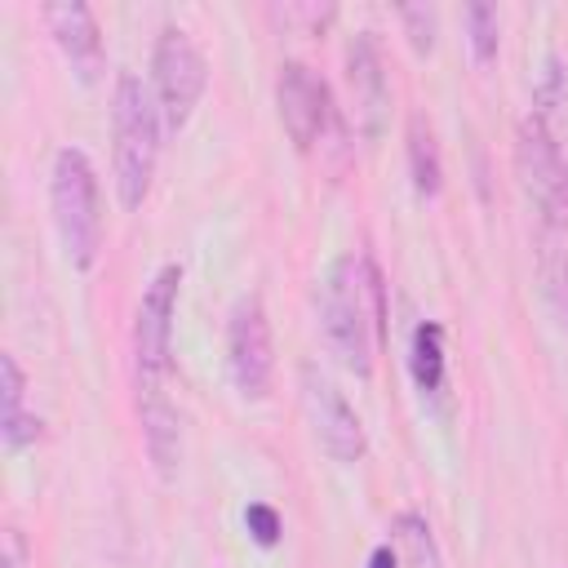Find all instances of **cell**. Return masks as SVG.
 <instances>
[{
	"label": "cell",
	"instance_id": "44dd1931",
	"mask_svg": "<svg viewBox=\"0 0 568 568\" xmlns=\"http://www.w3.org/2000/svg\"><path fill=\"white\" fill-rule=\"evenodd\" d=\"M368 568H399V550H395V541H382V546H373V555H368Z\"/></svg>",
	"mask_w": 568,
	"mask_h": 568
},
{
	"label": "cell",
	"instance_id": "9a60e30c",
	"mask_svg": "<svg viewBox=\"0 0 568 568\" xmlns=\"http://www.w3.org/2000/svg\"><path fill=\"white\" fill-rule=\"evenodd\" d=\"M408 373H413V382H417L422 395H439V390H444V373H448L444 324L422 320V324L413 328V342H408Z\"/></svg>",
	"mask_w": 568,
	"mask_h": 568
},
{
	"label": "cell",
	"instance_id": "7c38bea8",
	"mask_svg": "<svg viewBox=\"0 0 568 568\" xmlns=\"http://www.w3.org/2000/svg\"><path fill=\"white\" fill-rule=\"evenodd\" d=\"M138 417H142V439H146V453H151L160 479H173L178 475V462H182L178 408L169 404L164 390H138Z\"/></svg>",
	"mask_w": 568,
	"mask_h": 568
},
{
	"label": "cell",
	"instance_id": "2e32d148",
	"mask_svg": "<svg viewBox=\"0 0 568 568\" xmlns=\"http://www.w3.org/2000/svg\"><path fill=\"white\" fill-rule=\"evenodd\" d=\"M390 541H395V550H399V568H439V546H435V537H430V524H426L417 510L395 515Z\"/></svg>",
	"mask_w": 568,
	"mask_h": 568
},
{
	"label": "cell",
	"instance_id": "9c48e42d",
	"mask_svg": "<svg viewBox=\"0 0 568 568\" xmlns=\"http://www.w3.org/2000/svg\"><path fill=\"white\" fill-rule=\"evenodd\" d=\"M275 106L288 142L297 151H311L328 124V84L306 62H284L275 80Z\"/></svg>",
	"mask_w": 568,
	"mask_h": 568
},
{
	"label": "cell",
	"instance_id": "6da1fadb",
	"mask_svg": "<svg viewBox=\"0 0 568 568\" xmlns=\"http://www.w3.org/2000/svg\"><path fill=\"white\" fill-rule=\"evenodd\" d=\"M320 324L337 364L355 377H368L386 333V288L368 253H342L328 266L320 293Z\"/></svg>",
	"mask_w": 568,
	"mask_h": 568
},
{
	"label": "cell",
	"instance_id": "ffe728a7",
	"mask_svg": "<svg viewBox=\"0 0 568 568\" xmlns=\"http://www.w3.org/2000/svg\"><path fill=\"white\" fill-rule=\"evenodd\" d=\"M31 555H27V537L18 528H4V546H0V568H27Z\"/></svg>",
	"mask_w": 568,
	"mask_h": 568
},
{
	"label": "cell",
	"instance_id": "30bf717a",
	"mask_svg": "<svg viewBox=\"0 0 568 568\" xmlns=\"http://www.w3.org/2000/svg\"><path fill=\"white\" fill-rule=\"evenodd\" d=\"M346 89H351V120L355 129L373 142L386 124V102H390V89H386V71H382V53H377V40L368 31H359L351 44H346Z\"/></svg>",
	"mask_w": 568,
	"mask_h": 568
},
{
	"label": "cell",
	"instance_id": "3957f363",
	"mask_svg": "<svg viewBox=\"0 0 568 568\" xmlns=\"http://www.w3.org/2000/svg\"><path fill=\"white\" fill-rule=\"evenodd\" d=\"M49 209H53V226L67 262L75 271H89L102 248V195H98V173L80 146H62L53 155Z\"/></svg>",
	"mask_w": 568,
	"mask_h": 568
},
{
	"label": "cell",
	"instance_id": "ba28073f",
	"mask_svg": "<svg viewBox=\"0 0 568 568\" xmlns=\"http://www.w3.org/2000/svg\"><path fill=\"white\" fill-rule=\"evenodd\" d=\"M515 169H519V182H524L528 200H532L550 222H559V217H564V200H568V169H564L559 142H555V133H550V120H541L537 111L519 124Z\"/></svg>",
	"mask_w": 568,
	"mask_h": 568
},
{
	"label": "cell",
	"instance_id": "8fae6325",
	"mask_svg": "<svg viewBox=\"0 0 568 568\" xmlns=\"http://www.w3.org/2000/svg\"><path fill=\"white\" fill-rule=\"evenodd\" d=\"M40 18H44L53 44L62 49V58L71 62V71L84 84H93L98 71H102V31H98L93 9L80 4V0H62V4H44Z\"/></svg>",
	"mask_w": 568,
	"mask_h": 568
},
{
	"label": "cell",
	"instance_id": "ac0fdd59",
	"mask_svg": "<svg viewBox=\"0 0 568 568\" xmlns=\"http://www.w3.org/2000/svg\"><path fill=\"white\" fill-rule=\"evenodd\" d=\"M244 528H248V537H253L257 546H275L280 532H284V519H280L275 506H266V501H248V506H244Z\"/></svg>",
	"mask_w": 568,
	"mask_h": 568
},
{
	"label": "cell",
	"instance_id": "52a82bcc",
	"mask_svg": "<svg viewBox=\"0 0 568 568\" xmlns=\"http://www.w3.org/2000/svg\"><path fill=\"white\" fill-rule=\"evenodd\" d=\"M302 408L311 417V430L320 439V448L342 462V466H355L364 462L368 453V435H364V422L359 413L346 404V395L337 390V382L328 373H320L315 364L302 368Z\"/></svg>",
	"mask_w": 568,
	"mask_h": 568
},
{
	"label": "cell",
	"instance_id": "5bb4252c",
	"mask_svg": "<svg viewBox=\"0 0 568 568\" xmlns=\"http://www.w3.org/2000/svg\"><path fill=\"white\" fill-rule=\"evenodd\" d=\"M404 146H408V178H413V191L422 200H435L439 186H444V160H439V142H435V129L422 111L408 115V129H404Z\"/></svg>",
	"mask_w": 568,
	"mask_h": 568
},
{
	"label": "cell",
	"instance_id": "277c9868",
	"mask_svg": "<svg viewBox=\"0 0 568 568\" xmlns=\"http://www.w3.org/2000/svg\"><path fill=\"white\" fill-rule=\"evenodd\" d=\"M204 84H209V62L195 49V40L182 27H164L151 53V98L160 106L164 133L186 129L195 102L204 98Z\"/></svg>",
	"mask_w": 568,
	"mask_h": 568
},
{
	"label": "cell",
	"instance_id": "5b68a950",
	"mask_svg": "<svg viewBox=\"0 0 568 568\" xmlns=\"http://www.w3.org/2000/svg\"><path fill=\"white\" fill-rule=\"evenodd\" d=\"M178 288L182 266H160L151 284L142 288L138 320H133V368L138 390H164V377L173 368V315H178Z\"/></svg>",
	"mask_w": 568,
	"mask_h": 568
},
{
	"label": "cell",
	"instance_id": "7a4b0ae2",
	"mask_svg": "<svg viewBox=\"0 0 568 568\" xmlns=\"http://www.w3.org/2000/svg\"><path fill=\"white\" fill-rule=\"evenodd\" d=\"M160 106L151 98V89L133 75L120 71L115 93H111V169H115V200L133 213L142 209L151 178H155V160H160Z\"/></svg>",
	"mask_w": 568,
	"mask_h": 568
},
{
	"label": "cell",
	"instance_id": "4fadbf2b",
	"mask_svg": "<svg viewBox=\"0 0 568 568\" xmlns=\"http://www.w3.org/2000/svg\"><path fill=\"white\" fill-rule=\"evenodd\" d=\"M0 435L9 453L36 444L40 435V417L27 408V377L13 355H0Z\"/></svg>",
	"mask_w": 568,
	"mask_h": 568
},
{
	"label": "cell",
	"instance_id": "8992f818",
	"mask_svg": "<svg viewBox=\"0 0 568 568\" xmlns=\"http://www.w3.org/2000/svg\"><path fill=\"white\" fill-rule=\"evenodd\" d=\"M226 373L244 399H266L275 382V346L271 320L257 293H244L226 320Z\"/></svg>",
	"mask_w": 568,
	"mask_h": 568
},
{
	"label": "cell",
	"instance_id": "e0dca14e",
	"mask_svg": "<svg viewBox=\"0 0 568 568\" xmlns=\"http://www.w3.org/2000/svg\"><path fill=\"white\" fill-rule=\"evenodd\" d=\"M497 40H501V18L493 4H466V44L470 58L479 67H488L497 58Z\"/></svg>",
	"mask_w": 568,
	"mask_h": 568
},
{
	"label": "cell",
	"instance_id": "d6986e66",
	"mask_svg": "<svg viewBox=\"0 0 568 568\" xmlns=\"http://www.w3.org/2000/svg\"><path fill=\"white\" fill-rule=\"evenodd\" d=\"M399 22L408 27V44L417 53H430L435 49V9L430 4H404L399 9Z\"/></svg>",
	"mask_w": 568,
	"mask_h": 568
}]
</instances>
